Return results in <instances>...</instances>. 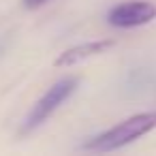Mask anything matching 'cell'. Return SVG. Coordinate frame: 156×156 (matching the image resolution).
Returning <instances> with one entry per match:
<instances>
[{"label":"cell","instance_id":"cell-4","mask_svg":"<svg viewBox=\"0 0 156 156\" xmlns=\"http://www.w3.org/2000/svg\"><path fill=\"white\" fill-rule=\"evenodd\" d=\"M113 47V41L109 39H103V41H88V43H81V45H75L66 51H62L58 58H56V66H73V64H79L83 60H90L94 56H101L105 54L107 49Z\"/></svg>","mask_w":156,"mask_h":156},{"label":"cell","instance_id":"cell-2","mask_svg":"<svg viewBox=\"0 0 156 156\" xmlns=\"http://www.w3.org/2000/svg\"><path fill=\"white\" fill-rule=\"evenodd\" d=\"M77 86H79V77H62V79H58L39 101H37V105L30 109V113L26 115V120H24V124H22V135H28V133H32L34 128H39L43 122H47L56 111H58V107L60 105H64L71 96H73V92L77 90Z\"/></svg>","mask_w":156,"mask_h":156},{"label":"cell","instance_id":"cell-5","mask_svg":"<svg viewBox=\"0 0 156 156\" xmlns=\"http://www.w3.org/2000/svg\"><path fill=\"white\" fill-rule=\"evenodd\" d=\"M47 2V0H24V7L26 9H39V7H43Z\"/></svg>","mask_w":156,"mask_h":156},{"label":"cell","instance_id":"cell-1","mask_svg":"<svg viewBox=\"0 0 156 156\" xmlns=\"http://www.w3.org/2000/svg\"><path fill=\"white\" fill-rule=\"evenodd\" d=\"M154 128H156V111L135 113V115L122 120L120 124L111 126L109 130L96 135L83 147L86 150H94V152H111V150H118V147H124V145L133 143L135 139L147 135Z\"/></svg>","mask_w":156,"mask_h":156},{"label":"cell","instance_id":"cell-3","mask_svg":"<svg viewBox=\"0 0 156 156\" xmlns=\"http://www.w3.org/2000/svg\"><path fill=\"white\" fill-rule=\"evenodd\" d=\"M156 20V5L147 0H128L107 13V24L113 28H137Z\"/></svg>","mask_w":156,"mask_h":156}]
</instances>
